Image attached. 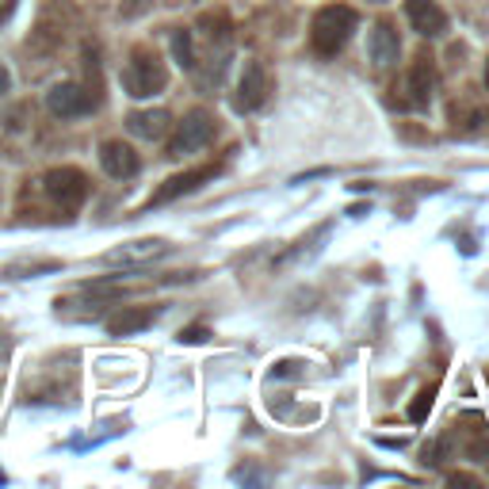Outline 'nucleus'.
I'll return each instance as SVG.
<instances>
[{
    "mask_svg": "<svg viewBox=\"0 0 489 489\" xmlns=\"http://www.w3.org/2000/svg\"><path fill=\"white\" fill-rule=\"evenodd\" d=\"M359 28V16H356V8L349 4H325L314 16L310 23V43L321 58H333V54H341L344 43L352 38V31Z\"/></svg>",
    "mask_w": 489,
    "mask_h": 489,
    "instance_id": "f257e3e1",
    "label": "nucleus"
},
{
    "mask_svg": "<svg viewBox=\"0 0 489 489\" xmlns=\"http://www.w3.org/2000/svg\"><path fill=\"white\" fill-rule=\"evenodd\" d=\"M164 84H169V69H164V61L157 58V50L138 46L134 54H131V66L123 69V88H126V96L149 100V96H157Z\"/></svg>",
    "mask_w": 489,
    "mask_h": 489,
    "instance_id": "f03ea898",
    "label": "nucleus"
},
{
    "mask_svg": "<svg viewBox=\"0 0 489 489\" xmlns=\"http://www.w3.org/2000/svg\"><path fill=\"white\" fill-rule=\"evenodd\" d=\"M214 134H218V123H214V115L207 108L188 111L184 119L176 123L172 138H169V157H191V153L207 149L214 141Z\"/></svg>",
    "mask_w": 489,
    "mask_h": 489,
    "instance_id": "7ed1b4c3",
    "label": "nucleus"
},
{
    "mask_svg": "<svg viewBox=\"0 0 489 489\" xmlns=\"http://www.w3.org/2000/svg\"><path fill=\"white\" fill-rule=\"evenodd\" d=\"M43 191L58 211L73 214V211H81L88 199V176L81 169H73V164H61V169H50L43 176Z\"/></svg>",
    "mask_w": 489,
    "mask_h": 489,
    "instance_id": "20e7f679",
    "label": "nucleus"
},
{
    "mask_svg": "<svg viewBox=\"0 0 489 489\" xmlns=\"http://www.w3.org/2000/svg\"><path fill=\"white\" fill-rule=\"evenodd\" d=\"M46 108L50 115H58V119H76V115H88L100 108V96L92 88L76 84V81H61L46 92Z\"/></svg>",
    "mask_w": 489,
    "mask_h": 489,
    "instance_id": "39448f33",
    "label": "nucleus"
},
{
    "mask_svg": "<svg viewBox=\"0 0 489 489\" xmlns=\"http://www.w3.org/2000/svg\"><path fill=\"white\" fill-rule=\"evenodd\" d=\"M272 92V76L261 61H244L241 69V81H237V96H234V108L237 111H256Z\"/></svg>",
    "mask_w": 489,
    "mask_h": 489,
    "instance_id": "423d86ee",
    "label": "nucleus"
},
{
    "mask_svg": "<svg viewBox=\"0 0 489 489\" xmlns=\"http://www.w3.org/2000/svg\"><path fill=\"white\" fill-rule=\"evenodd\" d=\"M218 176V164H203V169H188V172H176V176H169L164 184L153 191V199H149V207H161V203H172V199H180V196H188V191H196V188H203L207 180H214Z\"/></svg>",
    "mask_w": 489,
    "mask_h": 489,
    "instance_id": "0eeeda50",
    "label": "nucleus"
},
{
    "mask_svg": "<svg viewBox=\"0 0 489 489\" xmlns=\"http://www.w3.org/2000/svg\"><path fill=\"white\" fill-rule=\"evenodd\" d=\"M432 81H436V73H432V54H421L413 58V66H409V76H405V104L409 108H429L432 104Z\"/></svg>",
    "mask_w": 489,
    "mask_h": 489,
    "instance_id": "6e6552de",
    "label": "nucleus"
},
{
    "mask_svg": "<svg viewBox=\"0 0 489 489\" xmlns=\"http://www.w3.org/2000/svg\"><path fill=\"white\" fill-rule=\"evenodd\" d=\"M371 61H375V69H394L397 58H402V38H397V28L390 20H379L375 31H371Z\"/></svg>",
    "mask_w": 489,
    "mask_h": 489,
    "instance_id": "1a4fd4ad",
    "label": "nucleus"
},
{
    "mask_svg": "<svg viewBox=\"0 0 489 489\" xmlns=\"http://www.w3.org/2000/svg\"><path fill=\"white\" fill-rule=\"evenodd\" d=\"M405 16L413 23V31L424 38H440L447 31V12L436 0H405Z\"/></svg>",
    "mask_w": 489,
    "mask_h": 489,
    "instance_id": "9d476101",
    "label": "nucleus"
},
{
    "mask_svg": "<svg viewBox=\"0 0 489 489\" xmlns=\"http://www.w3.org/2000/svg\"><path fill=\"white\" fill-rule=\"evenodd\" d=\"M169 253V241L161 237H141V241H126L119 249H111L104 256V264H146V261H157V256Z\"/></svg>",
    "mask_w": 489,
    "mask_h": 489,
    "instance_id": "9b49d317",
    "label": "nucleus"
},
{
    "mask_svg": "<svg viewBox=\"0 0 489 489\" xmlns=\"http://www.w3.org/2000/svg\"><path fill=\"white\" fill-rule=\"evenodd\" d=\"M100 164H104V172L115 176V180H126V176H134L138 172V153L126 146V141H104L100 146Z\"/></svg>",
    "mask_w": 489,
    "mask_h": 489,
    "instance_id": "f8f14e48",
    "label": "nucleus"
},
{
    "mask_svg": "<svg viewBox=\"0 0 489 489\" xmlns=\"http://www.w3.org/2000/svg\"><path fill=\"white\" fill-rule=\"evenodd\" d=\"M169 111H161V108H149V111H131L126 115V131H131L134 138H164V131H169Z\"/></svg>",
    "mask_w": 489,
    "mask_h": 489,
    "instance_id": "ddd939ff",
    "label": "nucleus"
},
{
    "mask_svg": "<svg viewBox=\"0 0 489 489\" xmlns=\"http://www.w3.org/2000/svg\"><path fill=\"white\" fill-rule=\"evenodd\" d=\"M149 325H153V310H146V306H126V310L108 317V333H111V337H134V333L149 329Z\"/></svg>",
    "mask_w": 489,
    "mask_h": 489,
    "instance_id": "4468645a",
    "label": "nucleus"
},
{
    "mask_svg": "<svg viewBox=\"0 0 489 489\" xmlns=\"http://www.w3.org/2000/svg\"><path fill=\"white\" fill-rule=\"evenodd\" d=\"M172 54L184 69H196V46H191V31H172Z\"/></svg>",
    "mask_w": 489,
    "mask_h": 489,
    "instance_id": "2eb2a0df",
    "label": "nucleus"
},
{
    "mask_svg": "<svg viewBox=\"0 0 489 489\" xmlns=\"http://www.w3.org/2000/svg\"><path fill=\"white\" fill-rule=\"evenodd\" d=\"M485 123V111L482 108H452V126L455 131H478V126Z\"/></svg>",
    "mask_w": 489,
    "mask_h": 489,
    "instance_id": "dca6fc26",
    "label": "nucleus"
},
{
    "mask_svg": "<svg viewBox=\"0 0 489 489\" xmlns=\"http://www.w3.org/2000/svg\"><path fill=\"white\" fill-rule=\"evenodd\" d=\"M432 402H436V386H424V390L413 397V402H409V421H413V424H424V421H429Z\"/></svg>",
    "mask_w": 489,
    "mask_h": 489,
    "instance_id": "f3484780",
    "label": "nucleus"
},
{
    "mask_svg": "<svg viewBox=\"0 0 489 489\" xmlns=\"http://www.w3.org/2000/svg\"><path fill=\"white\" fill-rule=\"evenodd\" d=\"M207 337H211V333H207V325H188L184 333H180V341H184V344H203Z\"/></svg>",
    "mask_w": 489,
    "mask_h": 489,
    "instance_id": "a211bd4d",
    "label": "nucleus"
},
{
    "mask_svg": "<svg viewBox=\"0 0 489 489\" xmlns=\"http://www.w3.org/2000/svg\"><path fill=\"white\" fill-rule=\"evenodd\" d=\"M149 8V0H131V4L123 8V16H134V12H146Z\"/></svg>",
    "mask_w": 489,
    "mask_h": 489,
    "instance_id": "6ab92c4d",
    "label": "nucleus"
},
{
    "mask_svg": "<svg viewBox=\"0 0 489 489\" xmlns=\"http://www.w3.org/2000/svg\"><path fill=\"white\" fill-rule=\"evenodd\" d=\"M12 12H16V0H0V23H4Z\"/></svg>",
    "mask_w": 489,
    "mask_h": 489,
    "instance_id": "aec40b11",
    "label": "nucleus"
},
{
    "mask_svg": "<svg viewBox=\"0 0 489 489\" xmlns=\"http://www.w3.org/2000/svg\"><path fill=\"white\" fill-rule=\"evenodd\" d=\"M8 88H12V76H8V69H4V66H0V96H4Z\"/></svg>",
    "mask_w": 489,
    "mask_h": 489,
    "instance_id": "412c9836",
    "label": "nucleus"
},
{
    "mask_svg": "<svg viewBox=\"0 0 489 489\" xmlns=\"http://www.w3.org/2000/svg\"><path fill=\"white\" fill-rule=\"evenodd\" d=\"M485 88H489V58H485Z\"/></svg>",
    "mask_w": 489,
    "mask_h": 489,
    "instance_id": "4be33fe9",
    "label": "nucleus"
},
{
    "mask_svg": "<svg viewBox=\"0 0 489 489\" xmlns=\"http://www.w3.org/2000/svg\"><path fill=\"white\" fill-rule=\"evenodd\" d=\"M485 382H489V367H485Z\"/></svg>",
    "mask_w": 489,
    "mask_h": 489,
    "instance_id": "5701e85b",
    "label": "nucleus"
},
{
    "mask_svg": "<svg viewBox=\"0 0 489 489\" xmlns=\"http://www.w3.org/2000/svg\"><path fill=\"white\" fill-rule=\"evenodd\" d=\"M0 485H4V474H0Z\"/></svg>",
    "mask_w": 489,
    "mask_h": 489,
    "instance_id": "b1692460",
    "label": "nucleus"
}]
</instances>
